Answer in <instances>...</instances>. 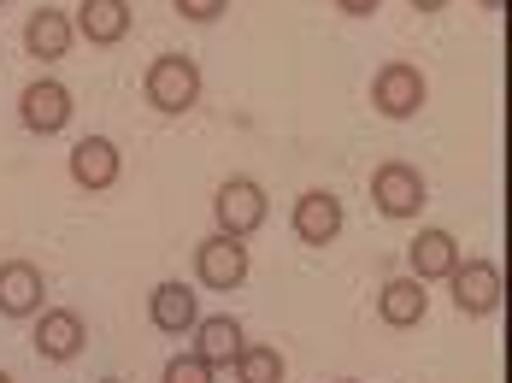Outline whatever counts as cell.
<instances>
[{
    "label": "cell",
    "mask_w": 512,
    "mask_h": 383,
    "mask_svg": "<svg viewBox=\"0 0 512 383\" xmlns=\"http://www.w3.org/2000/svg\"><path fill=\"white\" fill-rule=\"evenodd\" d=\"M142 95H148V107L154 112H189L201 101V65L189 54H159L148 65V77H142Z\"/></svg>",
    "instance_id": "cell-1"
},
{
    "label": "cell",
    "mask_w": 512,
    "mask_h": 383,
    "mask_svg": "<svg viewBox=\"0 0 512 383\" xmlns=\"http://www.w3.org/2000/svg\"><path fill=\"white\" fill-rule=\"evenodd\" d=\"M424 201H430V183H424L418 165L383 160L377 171H371V207H377L383 219H418Z\"/></svg>",
    "instance_id": "cell-2"
},
{
    "label": "cell",
    "mask_w": 512,
    "mask_h": 383,
    "mask_svg": "<svg viewBox=\"0 0 512 383\" xmlns=\"http://www.w3.org/2000/svg\"><path fill=\"white\" fill-rule=\"evenodd\" d=\"M265 213H271V201H265V189H259L254 177H224L218 195H212V219H218L224 236H242L248 242L259 224H265Z\"/></svg>",
    "instance_id": "cell-3"
},
{
    "label": "cell",
    "mask_w": 512,
    "mask_h": 383,
    "mask_svg": "<svg viewBox=\"0 0 512 383\" xmlns=\"http://www.w3.org/2000/svg\"><path fill=\"white\" fill-rule=\"evenodd\" d=\"M448 289H454V307L465 319H489V313L507 307V277H501L495 260H460V272L448 277Z\"/></svg>",
    "instance_id": "cell-4"
},
{
    "label": "cell",
    "mask_w": 512,
    "mask_h": 383,
    "mask_svg": "<svg viewBox=\"0 0 512 383\" xmlns=\"http://www.w3.org/2000/svg\"><path fill=\"white\" fill-rule=\"evenodd\" d=\"M424 95H430V83H424V71L407 65V59H389L371 77V107L383 112V118H418Z\"/></svg>",
    "instance_id": "cell-5"
},
{
    "label": "cell",
    "mask_w": 512,
    "mask_h": 383,
    "mask_svg": "<svg viewBox=\"0 0 512 383\" xmlns=\"http://www.w3.org/2000/svg\"><path fill=\"white\" fill-rule=\"evenodd\" d=\"M71 89L65 83H53V77H36V83H24V95H18V124L30 130V136H59L65 124H71Z\"/></svg>",
    "instance_id": "cell-6"
},
{
    "label": "cell",
    "mask_w": 512,
    "mask_h": 383,
    "mask_svg": "<svg viewBox=\"0 0 512 383\" xmlns=\"http://www.w3.org/2000/svg\"><path fill=\"white\" fill-rule=\"evenodd\" d=\"M195 277H201L206 289H242V277H248V242L212 230L195 248Z\"/></svg>",
    "instance_id": "cell-7"
},
{
    "label": "cell",
    "mask_w": 512,
    "mask_h": 383,
    "mask_svg": "<svg viewBox=\"0 0 512 383\" xmlns=\"http://www.w3.org/2000/svg\"><path fill=\"white\" fill-rule=\"evenodd\" d=\"M48 301V277L36 260H0V319H36Z\"/></svg>",
    "instance_id": "cell-8"
},
{
    "label": "cell",
    "mask_w": 512,
    "mask_h": 383,
    "mask_svg": "<svg viewBox=\"0 0 512 383\" xmlns=\"http://www.w3.org/2000/svg\"><path fill=\"white\" fill-rule=\"evenodd\" d=\"M83 342H89L83 313H71V307H42V313H36V354H42V360L65 366V360L83 354Z\"/></svg>",
    "instance_id": "cell-9"
},
{
    "label": "cell",
    "mask_w": 512,
    "mask_h": 383,
    "mask_svg": "<svg viewBox=\"0 0 512 383\" xmlns=\"http://www.w3.org/2000/svg\"><path fill=\"white\" fill-rule=\"evenodd\" d=\"M407 266L418 283H448V277L460 272V242H454V230H418L407 242Z\"/></svg>",
    "instance_id": "cell-10"
},
{
    "label": "cell",
    "mask_w": 512,
    "mask_h": 383,
    "mask_svg": "<svg viewBox=\"0 0 512 383\" xmlns=\"http://www.w3.org/2000/svg\"><path fill=\"white\" fill-rule=\"evenodd\" d=\"M65 171H71V183H77V189H89V195L112 189V183H118V171H124V160H118V142H106V136H83V142L71 148Z\"/></svg>",
    "instance_id": "cell-11"
},
{
    "label": "cell",
    "mask_w": 512,
    "mask_h": 383,
    "mask_svg": "<svg viewBox=\"0 0 512 383\" xmlns=\"http://www.w3.org/2000/svg\"><path fill=\"white\" fill-rule=\"evenodd\" d=\"M295 236L307 242V248H324V242H336L342 236V201L330 195V189H307V195H295Z\"/></svg>",
    "instance_id": "cell-12"
},
{
    "label": "cell",
    "mask_w": 512,
    "mask_h": 383,
    "mask_svg": "<svg viewBox=\"0 0 512 383\" xmlns=\"http://www.w3.org/2000/svg\"><path fill=\"white\" fill-rule=\"evenodd\" d=\"M424 313H430V289H424L418 277H389V283L377 289V319L389 330L424 325Z\"/></svg>",
    "instance_id": "cell-13"
},
{
    "label": "cell",
    "mask_w": 512,
    "mask_h": 383,
    "mask_svg": "<svg viewBox=\"0 0 512 383\" xmlns=\"http://www.w3.org/2000/svg\"><path fill=\"white\" fill-rule=\"evenodd\" d=\"M77 36H89L95 48H118L130 36V0H83L77 6Z\"/></svg>",
    "instance_id": "cell-14"
},
{
    "label": "cell",
    "mask_w": 512,
    "mask_h": 383,
    "mask_svg": "<svg viewBox=\"0 0 512 383\" xmlns=\"http://www.w3.org/2000/svg\"><path fill=\"white\" fill-rule=\"evenodd\" d=\"M148 319H154V330H165V336H189V330L201 325L195 289H183V283H154V295H148Z\"/></svg>",
    "instance_id": "cell-15"
},
{
    "label": "cell",
    "mask_w": 512,
    "mask_h": 383,
    "mask_svg": "<svg viewBox=\"0 0 512 383\" xmlns=\"http://www.w3.org/2000/svg\"><path fill=\"white\" fill-rule=\"evenodd\" d=\"M242 348H248V336H242V325H236L230 313H212V319L195 325V354H201L212 372H218V366H236Z\"/></svg>",
    "instance_id": "cell-16"
},
{
    "label": "cell",
    "mask_w": 512,
    "mask_h": 383,
    "mask_svg": "<svg viewBox=\"0 0 512 383\" xmlns=\"http://www.w3.org/2000/svg\"><path fill=\"white\" fill-rule=\"evenodd\" d=\"M71 36H77V24H71L65 12H53V6H42V12L24 24V48L36 59H65L71 54Z\"/></svg>",
    "instance_id": "cell-17"
},
{
    "label": "cell",
    "mask_w": 512,
    "mask_h": 383,
    "mask_svg": "<svg viewBox=\"0 0 512 383\" xmlns=\"http://www.w3.org/2000/svg\"><path fill=\"white\" fill-rule=\"evenodd\" d=\"M230 372H236V383H283L289 366H283V354H277L271 342H248V348L236 354V366H230Z\"/></svg>",
    "instance_id": "cell-18"
},
{
    "label": "cell",
    "mask_w": 512,
    "mask_h": 383,
    "mask_svg": "<svg viewBox=\"0 0 512 383\" xmlns=\"http://www.w3.org/2000/svg\"><path fill=\"white\" fill-rule=\"evenodd\" d=\"M165 383H212V366H206L201 354L189 348V354H177V360H165Z\"/></svg>",
    "instance_id": "cell-19"
},
{
    "label": "cell",
    "mask_w": 512,
    "mask_h": 383,
    "mask_svg": "<svg viewBox=\"0 0 512 383\" xmlns=\"http://www.w3.org/2000/svg\"><path fill=\"white\" fill-rule=\"evenodd\" d=\"M171 6H177V12H183L189 24H212V18H218V12H224L230 0H171Z\"/></svg>",
    "instance_id": "cell-20"
},
{
    "label": "cell",
    "mask_w": 512,
    "mask_h": 383,
    "mask_svg": "<svg viewBox=\"0 0 512 383\" xmlns=\"http://www.w3.org/2000/svg\"><path fill=\"white\" fill-rule=\"evenodd\" d=\"M336 6H342V12H348V18H371V12H377V6H383V0H336Z\"/></svg>",
    "instance_id": "cell-21"
},
{
    "label": "cell",
    "mask_w": 512,
    "mask_h": 383,
    "mask_svg": "<svg viewBox=\"0 0 512 383\" xmlns=\"http://www.w3.org/2000/svg\"><path fill=\"white\" fill-rule=\"evenodd\" d=\"M412 6H418V12H442L448 0H412Z\"/></svg>",
    "instance_id": "cell-22"
},
{
    "label": "cell",
    "mask_w": 512,
    "mask_h": 383,
    "mask_svg": "<svg viewBox=\"0 0 512 383\" xmlns=\"http://www.w3.org/2000/svg\"><path fill=\"white\" fill-rule=\"evenodd\" d=\"M477 6H489V12H507V0H477Z\"/></svg>",
    "instance_id": "cell-23"
},
{
    "label": "cell",
    "mask_w": 512,
    "mask_h": 383,
    "mask_svg": "<svg viewBox=\"0 0 512 383\" xmlns=\"http://www.w3.org/2000/svg\"><path fill=\"white\" fill-rule=\"evenodd\" d=\"M507 354H512V330H507Z\"/></svg>",
    "instance_id": "cell-24"
},
{
    "label": "cell",
    "mask_w": 512,
    "mask_h": 383,
    "mask_svg": "<svg viewBox=\"0 0 512 383\" xmlns=\"http://www.w3.org/2000/svg\"><path fill=\"white\" fill-rule=\"evenodd\" d=\"M101 383H124V378H101Z\"/></svg>",
    "instance_id": "cell-25"
},
{
    "label": "cell",
    "mask_w": 512,
    "mask_h": 383,
    "mask_svg": "<svg viewBox=\"0 0 512 383\" xmlns=\"http://www.w3.org/2000/svg\"><path fill=\"white\" fill-rule=\"evenodd\" d=\"M0 383H12V378H6V372H0Z\"/></svg>",
    "instance_id": "cell-26"
},
{
    "label": "cell",
    "mask_w": 512,
    "mask_h": 383,
    "mask_svg": "<svg viewBox=\"0 0 512 383\" xmlns=\"http://www.w3.org/2000/svg\"><path fill=\"white\" fill-rule=\"evenodd\" d=\"M507 12H512V0H507Z\"/></svg>",
    "instance_id": "cell-27"
},
{
    "label": "cell",
    "mask_w": 512,
    "mask_h": 383,
    "mask_svg": "<svg viewBox=\"0 0 512 383\" xmlns=\"http://www.w3.org/2000/svg\"><path fill=\"white\" fill-rule=\"evenodd\" d=\"M342 383H354V378H342Z\"/></svg>",
    "instance_id": "cell-28"
},
{
    "label": "cell",
    "mask_w": 512,
    "mask_h": 383,
    "mask_svg": "<svg viewBox=\"0 0 512 383\" xmlns=\"http://www.w3.org/2000/svg\"><path fill=\"white\" fill-rule=\"evenodd\" d=\"M0 6H6V0H0Z\"/></svg>",
    "instance_id": "cell-29"
}]
</instances>
